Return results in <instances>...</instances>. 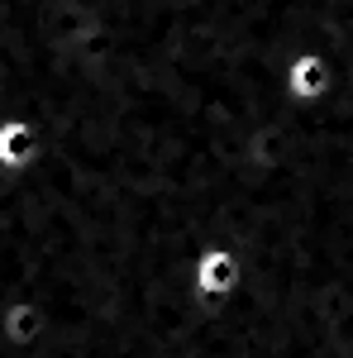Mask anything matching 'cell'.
Listing matches in <instances>:
<instances>
[{
    "mask_svg": "<svg viewBox=\"0 0 353 358\" xmlns=\"http://www.w3.org/2000/svg\"><path fill=\"white\" fill-rule=\"evenodd\" d=\"M38 158H43L38 124L24 115H5L0 120V172H29Z\"/></svg>",
    "mask_w": 353,
    "mask_h": 358,
    "instance_id": "obj_3",
    "label": "cell"
},
{
    "mask_svg": "<svg viewBox=\"0 0 353 358\" xmlns=\"http://www.w3.org/2000/svg\"><path fill=\"white\" fill-rule=\"evenodd\" d=\"M191 296L206 306V310H219V306H229L239 296V287H244V258L234 253V248L224 244H210L201 248L196 258H191Z\"/></svg>",
    "mask_w": 353,
    "mask_h": 358,
    "instance_id": "obj_1",
    "label": "cell"
},
{
    "mask_svg": "<svg viewBox=\"0 0 353 358\" xmlns=\"http://www.w3.org/2000/svg\"><path fill=\"white\" fill-rule=\"evenodd\" d=\"M282 91L291 106H320L334 91V62L325 48H296L282 67Z\"/></svg>",
    "mask_w": 353,
    "mask_h": 358,
    "instance_id": "obj_2",
    "label": "cell"
}]
</instances>
